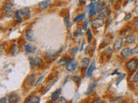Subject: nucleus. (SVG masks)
I'll return each mask as SVG.
<instances>
[{
    "instance_id": "obj_1",
    "label": "nucleus",
    "mask_w": 138,
    "mask_h": 103,
    "mask_svg": "<svg viewBox=\"0 0 138 103\" xmlns=\"http://www.w3.org/2000/svg\"><path fill=\"white\" fill-rule=\"evenodd\" d=\"M137 67H138V60L135 59V58L130 60L126 64V68L128 69L129 71H134L136 70Z\"/></svg>"
},
{
    "instance_id": "obj_2",
    "label": "nucleus",
    "mask_w": 138,
    "mask_h": 103,
    "mask_svg": "<svg viewBox=\"0 0 138 103\" xmlns=\"http://www.w3.org/2000/svg\"><path fill=\"white\" fill-rule=\"evenodd\" d=\"M28 61H29V64L32 68H34L35 66H39V65H41L43 64L41 58H39V57H36V58H31L30 57V58H28Z\"/></svg>"
},
{
    "instance_id": "obj_3",
    "label": "nucleus",
    "mask_w": 138,
    "mask_h": 103,
    "mask_svg": "<svg viewBox=\"0 0 138 103\" xmlns=\"http://www.w3.org/2000/svg\"><path fill=\"white\" fill-rule=\"evenodd\" d=\"M76 68H77V61L74 58H72L71 60H69L67 63V65H66V69L68 71H73L74 70H76Z\"/></svg>"
},
{
    "instance_id": "obj_4",
    "label": "nucleus",
    "mask_w": 138,
    "mask_h": 103,
    "mask_svg": "<svg viewBox=\"0 0 138 103\" xmlns=\"http://www.w3.org/2000/svg\"><path fill=\"white\" fill-rule=\"evenodd\" d=\"M13 8H14V4H13L12 3H6L5 4H4L3 10H4V11L5 12L6 16H12Z\"/></svg>"
},
{
    "instance_id": "obj_5",
    "label": "nucleus",
    "mask_w": 138,
    "mask_h": 103,
    "mask_svg": "<svg viewBox=\"0 0 138 103\" xmlns=\"http://www.w3.org/2000/svg\"><path fill=\"white\" fill-rule=\"evenodd\" d=\"M91 26L94 28H99L104 26V19L102 18H96L95 20L91 22Z\"/></svg>"
},
{
    "instance_id": "obj_6",
    "label": "nucleus",
    "mask_w": 138,
    "mask_h": 103,
    "mask_svg": "<svg viewBox=\"0 0 138 103\" xmlns=\"http://www.w3.org/2000/svg\"><path fill=\"white\" fill-rule=\"evenodd\" d=\"M122 42H124V38H122V37H119V38H117V40H116L115 43H114V46H113L114 50H116V51H119L122 47Z\"/></svg>"
},
{
    "instance_id": "obj_7",
    "label": "nucleus",
    "mask_w": 138,
    "mask_h": 103,
    "mask_svg": "<svg viewBox=\"0 0 138 103\" xmlns=\"http://www.w3.org/2000/svg\"><path fill=\"white\" fill-rule=\"evenodd\" d=\"M96 2L91 1V3L89 5V16H93L97 13V10H96Z\"/></svg>"
},
{
    "instance_id": "obj_8",
    "label": "nucleus",
    "mask_w": 138,
    "mask_h": 103,
    "mask_svg": "<svg viewBox=\"0 0 138 103\" xmlns=\"http://www.w3.org/2000/svg\"><path fill=\"white\" fill-rule=\"evenodd\" d=\"M19 100V96L17 93H11L8 96V100L10 103H17Z\"/></svg>"
},
{
    "instance_id": "obj_9",
    "label": "nucleus",
    "mask_w": 138,
    "mask_h": 103,
    "mask_svg": "<svg viewBox=\"0 0 138 103\" xmlns=\"http://www.w3.org/2000/svg\"><path fill=\"white\" fill-rule=\"evenodd\" d=\"M121 55L122 58H130V57L132 55V54H131V49L130 47H126L124 48V49H122V51L121 52Z\"/></svg>"
},
{
    "instance_id": "obj_10",
    "label": "nucleus",
    "mask_w": 138,
    "mask_h": 103,
    "mask_svg": "<svg viewBox=\"0 0 138 103\" xmlns=\"http://www.w3.org/2000/svg\"><path fill=\"white\" fill-rule=\"evenodd\" d=\"M95 67H96V62L95 61H93V63L90 65V66L88 67V70H87V72H86V77H90L93 74V71L95 70Z\"/></svg>"
},
{
    "instance_id": "obj_11",
    "label": "nucleus",
    "mask_w": 138,
    "mask_h": 103,
    "mask_svg": "<svg viewBox=\"0 0 138 103\" xmlns=\"http://www.w3.org/2000/svg\"><path fill=\"white\" fill-rule=\"evenodd\" d=\"M19 12L23 16L26 17V18H28L30 16V10L28 8H23L21 10H19Z\"/></svg>"
},
{
    "instance_id": "obj_12",
    "label": "nucleus",
    "mask_w": 138,
    "mask_h": 103,
    "mask_svg": "<svg viewBox=\"0 0 138 103\" xmlns=\"http://www.w3.org/2000/svg\"><path fill=\"white\" fill-rule=\"evenodd\" d=\"M25 35H26V38L28 39V40H29V41H34L35 40V35H34V32H33V30H31V29L27 30L25 33Z\"/></svg>"
},
{
    "instance_id": "obj_13",
    "label": "nucleus",
    "mask_w": 138,
    "mask_h": 103,
    "mask_svg": "<svg viewBox=\"0 0 138 103\" xmlns=\"http://www.w3.org/2000/svg\"><path fill=\"white\" fill-rule=\"evenodd\" d=\"M36 74H31V75H29L26 78V83H27L28 85H32L33 83H35V81H36Z\"/></svg>"
},
{
    "instance_id": "obj_14",
    "label": "nucleus",
    "mask_w": 138,
    "mask_h": 103,
    "mask_svg": "<svg viewBox=\"0 0 138 103\" xmlns=\"http://www.w3.org/2000/svg\"><path fill=\"white\" fill-rule=\"evenodd\" d=\"M60 92H61V89H58L57 90H55L53 94H52V95H51V100H53V101H55V100H58V98L60 97Z\"/></svg>"
},
{
    "instance_id": "obj_15",
    "label": "nucleus",
    "mask_w": 138,
    "mask_h": 103,
    "mask_svg": "<svg viewBox=\"0 0 138 103\" xmlns=\"http://www.w3.org/2000/svg\"><path fill=\"white\" fill-rule=\"evenodd\" d=\"M25 52H27V53H30V52H35L36 50V48L35 47H33L31 44H26L25 45Z\"/></svg>"
},
{
    "instance_id": "obj_16",
    "label": "nucleus",
    "mask_w": 138,
    "mask_h": 103,
    "mask_svg": "<svg viewBox=\"0 0 138 103\" xmlns=\"http://www.w3.org/2000/svg\"><path fill=\"white\" fill-rule=\"evenodd\" d=\"M90 58H84L81 61V65H82V69H87L90 66Z\"/></svg>"
},
{
    "instance_id": "obj_17",
    "label": "nucleus",
    "mask_w": 138,
    "mask_h": 103,
    "mask_svg": "<svg viewBox=\"0 0 138 103\" xmlns=\"http://www.w3.org/2000/svg\"><path fill=\"white\" fill-rule=\"evenodd\" d=\"M98 13H99V14L103 16H107L109 15V10L105 5H103Z\"/></svg>"
},
{
    "instance_id": "obj_18",
    "label": "nucleus",
    "mask_w": 138,
    "mask_h": 103,
    "mask_svg": "<svg viewBox=\"0 0 138 103\" xmlns=\"http://www.w3.org/2000/svg\"><path fill=\"white\" fill-rule=\"evenodd\" d=\"M28 103H40V98L35 95L29 96L28 99Z\"/></svg>"
},
{
    "instance_id": "obj_19",
    "label": "nucleus",
    "mask_w": 138,
    "mask_h": 103,
    "mask_svg": "<svg viewBox=\"0 0 138 103\" xmlns=\"http://www.w3.org/2000/svg\"><path fill=\"white\" fill-rule=\"evenodd\" d=\"M135 34H130V35H128L126 37L125 39V41L128 44H131V43H134L135 40Z\"/></svg>"
},
{
    "instance_id": "obj_20",
    "label": "nucleus",
    "mask_w": 138,
    "mask_h": 103,
    "mask_svg": "<svg viewBox=\"0 0 138 103\" xmlns=\"http://www.w3.org/2000/svg\"><path fill=\"white\" fill-rule=\"evenodd\" d=\"M50 4V1H48V0H46V1H41L40 4H39V8L41 9H47L49 7Z\"/></svg>"
},
{
    "instance_id": "obj_21",
    "label": "nucleus",
    "mask_w": 138,
    "mask_h": 103,
    "mask_svg": "<svg viewBox=\"0 0 138 103\" xmlns=\"http://www.w3.org/2000/svg\"><path fill=\"white\" fill-rule=\"evenodd\" d=\"M96 85H97V83H91V84L90 85V87L88 88V89H87V91L85 92V95H89L90 93H91V92L95 89Z\"/></svg>"
},
{
    "instance_id": "obj_22",
    "label": "nucleus",
    "mask_w": 138,
    "mask_h": 103,
    "mask_svg": "<svg viewBox=\"0 0 138 103\" xmlns=\"http://www.w3.org/2000/svg\"><path fill=\"white\" fill-rule=\"evenodd\" d=\"M64 23H65L66 28H70V16H67L65 17Z\"/></svg>"
},
{
    "instance_id": "obj_23",
    "label": "nucleus",
    "mask_w": 138,
    "mask_h": 103,
    "mask_svg": "<svg viewBox=\"0 0 138 103\" xmlns=\"http://www.w3.org/2000/svg\"><path fill=\"white\" fill-rule=\"evenodd\" d=\"M86 34H87V40L90 42V41H91V40H93V34H91V30H90V29L87 30Z\"/></svg>"
},
{
    "instance_id": "obj_24",
    "label": "nucleus",
    "mask_w": 138,
    "mask_h": 103,
    "mask_svg": "<svg viewBox=\"0 0 138 103\" xmlns=\"http://www.w3.org/2000/svg\"><path fill=\"white\" fill-rule=\"evenodd\" d=\"M85 14L80 15L79 16H77V17H75V18H74V23H76V22H79V21H80V20H83V19L85 18Z\"/></svg>"
},
{
    "instance_id": "obj_25",
    "label": "nucleus",
    "mask_w": 138,
    "mask_h": 103,
    "mask_svg": "<svg viewBox=\"0 0 138 103\" xmlns=\"http://www.w3.org/2000/svg\"><path fill=\"white\" fill-rule=\"evenodd\" d=\"M20 12H19V10H17V11H16V13H15V16H16L17 21L18 22H22L23 21V19H22V16H20Z\"/></svg>"
},
{
    "instance_id": "obj_26",
    "label": "nucleus",
    "mask_w": 138,
    "mask_h": 103,
    "mask_svg": "<svg viewBox=\"0 0 138 103\" xmlns=\"http://www.w3.org/2000/svg\"><path fill=\"white\" fill-rule=\"evenodd\" d=\"M131 54L132 55H135V54H138V45L135 46V47L131 49Z\"/></svg>"
},
{
    "instance_id": "obj_27",
    "label": "nucleus",
    "mask_w": 138,
    "mask_h": 103,
    "mask_svg": "<svg viewBox=\"0 0 138 103\" xmlns=\"http://www.w3.org/2000/svg\"><path fill=\"white\" fill-rule=\"evenodd\" d=\"M68 59H69V58H67V57H64V58H61V59L59 61L58 64H59V65H60V64H65V63H67V61H68Z\"/></svg>"
},
{
    "instance_id": "obj_28",
    "label": "nucleus",
    "mask_w": 138,
    "mask_h": 103,
    "mask_svg": "<svg viewBox=\"0 0 138 103\" xmlns=\"http://www.w3.org/2000/svg\"><path fill=\"white\" fill-rule=\"evenodd\" d=\"M73 82H75L76 83H79L81 81V78L80 77V76H73Z\"/></svg>"
},
{
    "instance_id": "obj_29",
    "label": "nucleus",
    "mask_w": 138,
    "mask_h": 103,
    "mask_svg": "<svg viewBox=\"0 0 138 103\" xmlns=\"http://www.w3.org/2000/svg\"><path fill=\"white\" fill-rule=\"evenodd\" d=\"M125 76H126V74H121V76H120V77L118 78V80L117 81V85L119 84L120 82H121L122 79H124V78H125Z\"/></svg>"
},
{
    "instance_id": "obj_30",
    "label": "nucleus",
    "mask_w": 138,
    "mask_h": 103,
    "mask_svg": "<svg viewBox=\"0 0 138 103\" xmlns=\"http://www.w3.org/2000/svg\"><path fill=\"white\" fill-rule=\"evenodd\" d=\"M133 82L134 83H138V71L135 72V74L133 76Z\"/></svg>"
},
{
    "instance_id": "obj_31",
    "label": "nucleus",
    "mask_w": 138,
    "mask_h": 103,
    "mask_svg": "<svg viewBox=\"0 0 138 103\" xmlns=\"http://www.w3.org/2000/svg\"><path fill=\"white\" fill-rule=\"evenodd\" d=\"M74 34H75V36L81 35V34H82V33H81V28H78V29L75 31V33H74Z\"/></svg>"
},
{
    "instance_id": "obj_32",
    "label": "nucleus",
    "mask_w": 138,
    "mask_h": 103,
    "mask_svg": "<svg viewBox=\"0 0 138 103\" xmlns=\"http://www.w3.org/2000/svg\"><path fill=\"white\" fill-rule=\"evenodd\" d=\"M131 16H132V15H131V13H128V14H126L125 17H124V20H125V21L130 20V19L131 18Z\"/></svg>"
},
{
    "instance_id": "obj_33",
    "label": "nucleus",
    "mask_w": 138,
    "mask_h": 103,
    "mask_svg": "<svg viewBox=\"0 0 138 103\" xmlns=\"http://www.w3.org/2000/svg\"><path fill=\"white\" fill-rule=\"evenodd\" d=\"M0 103H7V97H4L0 100Z\"/></svg>"
},
{
    "instance_id": "obj_34",
    "label": "nucleus",
    "mask_w": 138,
    "mask_h": 103,
    "mask_svg": "<svg viewBox=\"0 0 138 103\" xmlns=\"http://www.w3.org/2000/svg\"><path fill=\"white\" fill-rule=\"evenodd\" d=\"M44 77H45V76H44V75H42V76H41V77H40V78H39V79H38V80H37V81H36V85H37V84H38V83H40V82H41V80H42V79H43V78H44Z\"/></svg>"
},
{
    "instance_id": "obj_35",
    "label": "nucleus",
    "mask_w": 138,
    "mask_h": 103,
    "mask_svg": "<svg viewBox=\"0 0 138 103\" xmlns=\"http://www.w3.org/2000/svg\"><path fill=\"white\" fill-rule=\"evenodd\" d=\"M87 26H88V22L85 21V24H84V27H83V29H86Z\"/></svg>"
},
{
    "instance_id": "obj_36",
    "label": "nucleus",
    "mask_w": 138,
    "mask_h": 103,
    "mask_svg": "<svg viewBox=\"0 0 138 103\" xmlns=\"http://www.w3.org/2000/svg\"><path fill=\"white\" fill-rule=\"evenodd\" d=\"M134 23V25H135V26L138 25V17H136V18L135 19V21H134V23Z\"/></svg>"
},
{
    "instance_id": "obj_37",
    "label": "nucleus",
    "mask_w": 138,
    "mask_h": 103,
    "mask_svg": "<svg viewBox=\"0 0 138 103\" xmlns=\"http://www.w3.org/2000/svg\"><path fill=\"white\" fill-rule=\"evenodd\" d=\"M135 13H137V14H138V6H136V7L135 8Z\"/></svg>"
},
{
    "instance_id": "obj_38",
    "label": "nucleus",
    "mask_w": 138,
    "mask_h": 103,
    "mask_svg": "<svg viewBox=\"0 0 138 103\" xmlns=\"http://www.w3.org/2000/svg\"><path fill=\"white\" fill-rule=\"evenodd\" d=\"M101 102V100H96V101H94L93 103H100Z\"/></svg>"
},
{
    "instance_id": "obj_39",
    "label": "nucleus",
    "mask_w": 138,
    "mask_h": 103,
    "mask_svg": "<svg viewBox=\"0 0 138 103\" xmlns=\"http://www.w3.org/2000/svg\"><path fill=\"white\" fill-rule=\"evenodd\" d=\"M137 103H138V101H137Z\"/></svg>"
}]
</instances>
